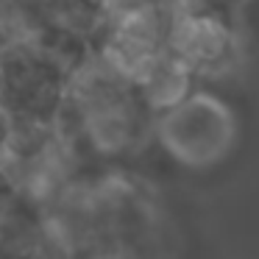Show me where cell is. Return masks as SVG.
Wrapping results in <instances>:
<instances>
[{
    "instance_id": "obj_2",
    "label": "cell",
    "mask_w": 259,
    "mask_h": 259,
    "mask_svg": "<svg viewBox=\"0 0 259 259\" xmlns=\"http://www.w3.org/2000/svg\"><path fill=\"white\" fill-rule=\"evenodd\" d=\"M173 53L195 78H223L237 62V42L226 23L212 12H181L173 31Z\"/></svg>"
},
{
    "instance_id": "obj_1",
    "label": "cell",
    "mask_w": 259,
    "mask_h": 259,
    "mask_svg": "<svg viewBox=\"0 0 259 259\" xmlns=\"http://www.w3.org/2000/svg\"><path fill=\"white\" fill-rule=\"evenodd\" d=\"M156 134L179 162L206 167L229 153L237 123L229 103L203 90H190L181 101L156 114Z\"/></svg>"
}]
</instances>
